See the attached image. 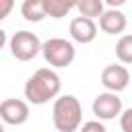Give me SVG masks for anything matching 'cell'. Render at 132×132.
Masks as SVG:
<instances>
[{"instance_id":"cell-2","label":"cell","mask_w":132,"mask_h":132,"mask_svg":"<svg viewBox=\"0 0 132 132\" xmlns=\"http://www.w3.org/2000/svg\"><path fill=\"white\" fill-rule=\"evenodd\" d=\"M52 122L58 132H76L82 122V107L74 95H60L52 107Z\"/></svg>"},{"instance_id":"cell-7","label":"cell","mask_w":132,"mask_h":132,"mask_svg":"<svg viewBox=\"0 0 132 132\" xmlns=\"http://www.w3.org/2000/svg\"><path fill=\"white\" fill-rule=\"evenodd\" d=\"M0 116L4 124L21 126L29 120V103L23 99H4L0 103Z\"/></svg>"},{"instance_id":"cell-11","label":"cell","mask_w":132,"mask_h":132,"mask_svg":"<svg viewBox=\"0 0 132 132\" xmlns=\"http://www.w3.org/2000/svg\"><path fill=\"white\" fill-rule=\"evenodd\" d=\"M43 4H45L47 16H52V19H62L72 8H76V2H72V0H43Z\"/></svg>"},{"instance_id":"cell-5","label":"cell","mask_w":132,"mask_h":132,"mask_svg":"<svg viewBox=\"0 0 132 132\" xmlns=\"http://www.w3.org/2000/svg\"><path fill=\"white\" fill-rule=\"evenodd\" d=\"M93 116H97V120H113L118 116H122V99L118 97V93H99L93 99Z\"/></svg>"},{"instance_id":"cell-13","label":"cell","mask_w":132,"mask_h":132,"mask_svg":"<svg viewBox=\"0 0 132 132\" xmlns=\"http://www.w3.org/2000/svg\"><path fill=\"white\" fill-rule=\"evenodd\" d=\"M116 56L122 64H132V35H122L116 43Z\"/></svg>"},{"instance_id":"cell-10","label":"cell","mask_w":132,"mask_h":132,"mask_svg":"<svg viewBox=\"0 0 132 132\" xmlns=\"http://www.w3.org/2000/svg\"><path fill=\"white\" fill-rule=\"evenodd\" d=\"M21 14H23L25 21H29V23H39V21H43V19L47 16L43 0H25V2L21 4Z\"/></svg>"},{"instance_id":"cell-8","label":"cell","mask_w":132,"mask_h":132,"mask_svg":"<svg viewBox=\"0 0 132 132\" xmlns=\"http://www.w3.org/2000/svg\"><path fill=\"white\" fill-rule=\"evenodd\" d=\"M68 33L70 37L76 41V43H91L95 41L97 37V25L93 19H87V16H74L70 21V27H68Z\"/></svg>"},{"instance_id":"cell-12","label":"cell","mask_w":132,"mask_h":132,"mask_svg":"<svg viewBox=\"0 0 132 132\" xmlns=\"http://www.w3.org/2000/svg\"><path fill=\"white\" fill-rule=\"evenodd\" d=\"M76 8L80 12V16H87V19H95V16H103L105 12V4L103 0H78L76 2Z\"/></svg>"},{"instance_id":"cell-4","label":"cell","mask_w":132,"mask_h":132,"mask_svg":"<svg viewBox=\"0 0 132 132\" xmlns=\"http://www.w3.org/2000/svg\"><path fill=\"white\" fill-rule=\"evenodd\" d=\"M8 47H10V54L12 58H16L19 62H29L33 60L37 54H41V47L43 43L39 41V37L31 31H16L10 41H8Z\"/></svg>"},{"instance_id":"cell-3","label":"cell","mask_w":132,"mask_h":132,"mask_svg":"<svg viewBox=\"0 0 132 132\" xmlns=\"http://www.w3.org/2000/svg\"><path fill=\"white\" fill-rule=\"evenodd\" d=\"M41 56H43V60L50 66H54V68H66V66H70L74 62L76 50H74L72 41L62 39V37H52V39L43 41Z\"/></svg>"},{"instance_id":"cell-1","label":"cell","mask_w":132,"mask_h":132,"mask_svg":"<svg viewBox=\"0 0 132 132\" xmlns=\"http://www.w3.org/2000/svg\"><path fill=\"white\" fill-rule=\"evenodd\" d=\"M62 80L54 68H39L25 82V99L33 105H45L47 101H56L60 97Z\"/></svg>"},{"instance_id":"cell-15","label":"cell","mask_w":132,"mask_h":132,"mask_svg":"<svg viewBox=\"0 0 132 132\" xmlns=\"http://www.w3.org/2000/svg\"><path fill=\"white\" fill-rule=\"evenodd\" d=\"M80 132H107V128L99 122V120H91V122H85Z\"/></svg>"},{"instance_id":"cell-17","label":"cell","mask_w":132,"mask_h":132,"mask_svg":"<svg viewBox=\"0 0 132 132\" xmlns=\"http://www.w3.org/2000/svg\"><path fill=\"white\" fill-rule=\"evenodd\" d=\"M107 4H109L111 8H118V6H122V4H124V0H107Z\"/></svg>"},{"instance_id":"cell-6","label":"cell","mask_w":132,"mask_h":132,"mask_svg":"<svg viewBox=\"0 0 132 132\" xmlns=\"http://www.w3.org/2000/svg\"><path fill=\"white\" fill-rule=\"evenodd\" d=\"M130 82V72L124 64H107L101 72V85L109 93H120L128 87Z\"/></svg>"},{"instance_id":"cell-16","label":"cell","mask_w":132,"mask_h":132,"mask_svg":"<svg viewBox=\"0 0 132 132\" xmlns=\"http://www.w3.org/2000/svg\"><path fill=\"white\" fill-rule=\"evenodd\" d=\"M12 6H14V4H12V0H0V21H2V19H6V14L12 10Z\"/></svg>"},{"instance_id":"cell-9","label":"cell","mask_w":132,"mask_h":132,"mask_svg":"<svg viewBox=\"0 0 132 132\" xmlns=\"http://www.w3.org/2000/svg\"><path fill=\"white\" fill-rule=\"evenodd\" d=\"M126 25H128V19L118 8H107L103 12V16L99 19V29L103 33H107V35H120V33H124Z\"/></svg>"},{"instance_id":"cell-14","label":"cell","mask_w":132,"mask_h":132,"mask_svg":"<svg viewBox=\"0 0 132 132\" xmlns=\"http://www.w3.org/2000/svg\"><path fill=\"white\" fill-rule=\"evenodd\" d=\"M120 126H122V132H132V107H128V109L122 111Z\"/></svg>"}]
</instances>
